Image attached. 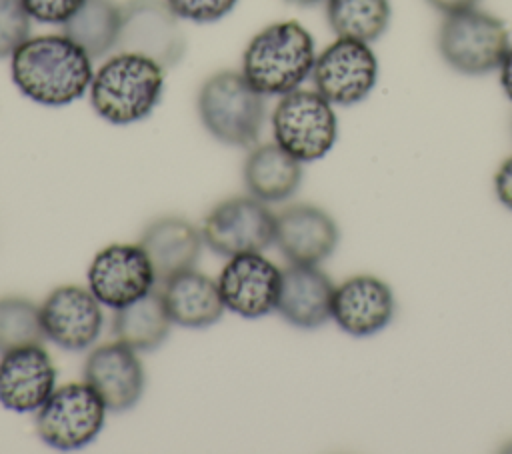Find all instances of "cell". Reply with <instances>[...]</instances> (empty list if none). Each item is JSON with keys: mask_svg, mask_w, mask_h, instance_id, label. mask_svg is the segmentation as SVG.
Returning a JSON list of instances; mask_svg holds the SVG:
<instances>
[{"mask_svg": "<svg viewBox=\"0 0 512 454\" xmlns=\"http://www.w3.org/2000/svg\"><path fill=\"white\" fill-rule=\"evenodd\" d=\"M10 76L22 96L42 106H66L82 98L92 82V58L68 36H30L10 56Z\"/></svg>", "mask_w": 512, "mask_h": 454, "instance_id": "cell-1", "label": "cell"}, {"mask_svg": "<svg viewBox=\"0 0 512 454\" xmlns=\"http://www.w3.org/2000/svg\"><path fill=\"white\" fill-rule=\"evenodd\" d=\"M164 68L140 54L114 52L94 70L88 96L92 110L116 126L148 118L164 92Z\"/></svg>", "mask_w": 512, "mask_h": 454, "instance_id": "cell-2", "label": "cell"}, {"mask_svg": "<svg viewBox=\"0 0 512 454\" xmlns=\"http://www.w3.org/2000/svg\"><path fill=\"white\" fill-rule=\"evenodd\" d=\"M316 46L296 20H282L256 32L242 54L244 78L264 96H284L312 74Z\"/></svg>", "mask_w": 512, "mask_h": 454, "instance_id": "cell-3", "label": "cell"}, {"mask_svg": "<svg viewBox=\"0 0 512 454\" xmlns=\"http://www.w3.org/2000/svg\"><path fill=\"white\" fill-rule=\"evenodd\" d=\"M196 108L206 132L226 146H254L266 122V96L236 70L208 76L198 90Z\"/></svg>", "mask_w": 512, "mask_h": 454, "instance_id": "cell-4", "label": "cell"}, {"mask_svg": "<svg viewBox=\"0 0 512 454\" xmlns=\"http://www.w3.org/2000/svg\"><path fill=\"white\" fill-rule=\"evenodd\" d=\"M508 48L506 24L478 8L446 14L438 28L440 56L450 68L466 76H482L496 70Z\"/></svg>", "mask_w": 512, "mask_h": 454, "instance_id": "cell-5", "label": "cell"}, {"mask_svg": "<svg viewBox=\"0 0 512 454\" xmlns=\"http://www.w3.org/2000/svg\"><path fill=\"white\" fill-rule=\"evenodd\" d=\"M274 142L300 162L324 158L338 138L332 104L316 90L296 88L280 96L272 112Z\"/></svg>", "mask_w": 512, "mask_h": 454, "instance_id": "cell-6", "label": "cell"}, {"mask_svg": "<svg viewBox=\"0 0 512 454\" xmlns=\"http://www.w3.org/2000/svg\"><path fill=\"white\" fill-rule=\"evenodd\" d=\"M106 412V404L88 382L62 384L36 410V432L54 450H80L102 432Z\"/></svg>", "mask_w": 512, "mask_h": 454, "instance_id": "cell-7", "label": "cell"}, {"mask_svg": "<svg viewBox=\"0 0 512 454\" xmlns=\"http://www.w3.org/2000/svg\"><path fill=\"white\" fill-rule=\"evenodd\" d=\"M114 52H132L174 68L186 54L180 18L166 0H126L120 4V34Z\"/></svg>", "mask_w": 512, "mask_h": 454, "instance_id": "cell-8", "label": "cell"}, {"mask_svg": "<svg viewBox=\"0 0 512 454\" xmlns=\"http://www.w3.org/2000/svg\"><path fill=\"white\" fill-rule=\"evenodd\" d=\"M276 214L254 196H234L216 204L202 222L204 244L220 256L262 252L274 242Z\"/></svg>", "mask_w": 512, "mask_h": 454, "instance_id": "cell-9", "label": "cell"}, {"mask_svg": "<svg viewBox=\"0 0 512 454\" xmlns=\"http://www.w3.org/2000/svg\"><path fill=\"white\" fill-rule=\"evenodd\" d=\"M314 90L330 104L352 106L364 100L378 80V60L368 42L336 38L320 54L312 68Z\"/></svg>", "mask_w": 512, "mask_h": 454, "instance_id": "cell-10", "label": "cell"}, {"mask_svg": "<svg viewBox=\"0 0 512 454\" xmlns=\"http://www.w3.org/2000/svg\"><path fill=\"white\" fill-rule=\"evenodd\" d=\"M86 278L90 292L112 310L146 296L158 284L152 262L140 242H116L98 250Z\"/></svg>", "mask_w": 512, "mask_h": 454, "instance_id": "cell-11", "label": "cell"}, {"mask_svg": "<svg viewBox=\"0 0 512 454\" xmlns=\"http://www.w3.org/2000/svg\"><path fill=\"white\" fill-rule=\"evenodd\" d=\"M216 282L230 312L256 320L276 310L282 270L262 252H244L228 258Z\"/></svg>", "mask_w": 512, "mask_h": 454, "instance_id": "cell-12", "label": "cell"}, {"mask_svg": "<svg viewBox=\"0 0 512 454\" xmlns=\"http://www.w3.org/2000/svg\"><path fill=\"white\" fill-rule=\"evenodd\" d=\"M40 316L46 338L68 352L90 348L104 328L100 300L90 288L76 284L54 288L44 298Z\"/></svg>", "mask_w": 512, "mask_h": 454, "instance_id": "cell-13", "label": "cell"}, {"mask_svg": "<svg viewBox=\"0 0 512 454\" xmlns=\"http://www.w3.org/2000/svg\"><path fill=\"white\" fill-rule=\"evenodd\" d=\"M84 382L94 388L110 412H128L140 402L146 376L138 352L114 340L90 350L84 362Z\"/></svg>", "mask_w": 512, "mask_h": 454, "instance_id": "cell-14", "label": "cell"}, {"mask_svg": "<svg viewBox=\"0 0 512 454\" xmlns=\"http://www.w3.org/2000/svg\"><path fill=\"white\" fill-rule=\"evenodd\" d=\"M56 376L42 344L10 350L0 358V404L16 414L36 412L54 392Z\"/></svg>", "mask_w": 512, "mask_h": 454, "instance_id": "cell-15", "label": "cell"}, {"mask_svg": "<svg viewBox=\"0 0 512 454\" xmlns=\"http://www.w3.org/2000/svg\"><path fill=\"white\" fill-rule=\"evenodd\" d=\"M334 218L314 204H292L276 214L274 242L290 264H320L338 246Z\"/></svg>", "mask_w": 512, "mask_h": 454, "instance_id": "cell-16", "label": "cell"}, {"mask_svg": "<svg viewBox=\"0 0 512 454\" xmlns=\"http://www.w3.org/2000/svg\"><path fill=\"white\" fill-rule=\"evenodd\" d=\"M396 304L390 286L372 276L358 274L334 288L332 320L350 336H372L384 330Z\"/></svg>", "mask_w": 512, "mask_h": 454, "instance_id": "cell-17", "label": "cell"}, {"mask_svg": "<svg viewBox=\"0 0 512 454\" xmlns=\"http://www.w3.org/2000/svg\"><path fill=\"white\" fill-rule=\"evenodd\" d=\"M334 284L318 264H290L282 270L276 312L288 324L314 330L332 318Z\"/></svg>", "mask_w": 512, "mask_h": 454, "instance_id": "cell-18", "label": "cell"}, {"mask_svg": "<svg viewBox=\"0 0 512 454\" xmlns=\"http://www.w3.org/2000/svg\"><path fill=\"white\" fill-rule=\"evenodd\" d=\"M140 246L152 262L158 284H162L184 270L196 268L204 238L202 230H198L190 220L164 216L144 228Z\"/></svg>", "mask_w": 512, "mask_h": 454, "instance_id": "cell-19", "label": "cell"}, {"mask_svg": "<svg viewBox=\"0 0 512 454\" xmlns=\"http://www.w3.org/2000/svg\"><path fill=\"white\" fill-rule=\"evenodd\" d=\"M160 292L172 324L184 328H208L216 324L226 310L218 282L196 268L164 280Z\"/></svg>", "mask_w": 512, "mask_h": 454, "instance_id": "cell-20", "label": "cell"}, {"mask_svg": "<svg viewBox=\"0 0 512 454\" xmlns=\"http://www.w3.org/2000/svg\"><path fill=\"white\" fill-rule=\"evenodd\" d=\"M242 176L250 196L266 204L284 202L300 188L302 162L276 142H266L250 150L244 160Z\"/></svg>", "mask_w": 512, "mask_h": 454, "instance_id": "cell-21", "label": "cell"}, {"mask_svg": "<svg viewBox=\"0 0 512 454\" xmlns=\"http://www.w3.org/2000/svg\"><path fill=\"white\" fill-rule=\"evenodd\" d=\"M170 316L160 288L114 310V338L136 352H152L164 344L170 334Z\"/></svg>", "mask_w": 512, "mask_h": 454, "instance_id": "cell-22", "label": "cell"}, {"mask_svg": "<svg viewBox=\"0 0 512 454\" xmlns=\"http://www.w3.org/2000/svg\"><path fill=\"white\" fill-rule=\"evenodd\" d=\"M62 34L76 42L92 60L110 56L120 34V4L114 0H84L62 24Z\"/></svg>", "mask_w": 512, "mask_h": 454, "instance_id": "cell-23", "label": "cell"}, {"mask_svg": "<svg viewBox=\"0 0 512 454\" xmlns=\"http://www.w3.org/2000/svg\"><path fill=\"white\" fill-rule=\"evenodd\" d=\"M326 20L338 38L378 40L390 24V0H324Z\"/></svg>", "mask_w": 512, "mask_h": 454, "instance_id": "cell-24", "label": "cell"}, {"mask_svg": "<svg viewBox=\"0 0 512 454\" xmlns=\"http://www.w3.org/2000/svg\"><path fill=\"white\" fill-rule=\"evenodd\" d=\"M46 340L40 306L28 298H0V356Z\"/></svg>", "mask_w": 512, "mask_h": 454, "instance_id": "cell-25", "label": "cell"}, {"mask_svg": "<svg viewBox=\"0 0 512 454\" xmlns=\"http://www.w3.org/2000/svg\"><path fill=\"white\" fill-rule=\"evenodd\" d=\"M32 18L22 0H0V60L10 58L30 38Z\"/></svg>", "mask_w": 512, "mask_h": 454, "instance_id": "cell-26", "label": "cell"}, {"mask_svg": "<svg viewBox=\"0 0 512 454\" xmlns=\"http://www.w3.org/2000/svg\"><path fill=\"white\" fill-rule=\"evenodd\" d=\"M238 0H166L180 20L210 24L228 16Z\"/></svg>", "mask_w": 512, "mask_h": 454, "instance_id": "cell-27", "label": "cell"}, {"mask_svg": "<svg viewBox=\"0 0 512 454\" xmlns=\"http://www.w3.org/2000/svg\"><path fill=\"white\" fill-rule=\"evenodd\" d=\"M30 18L42 24H64L84 0H22Z\"/></svg>", "mask_w": 512, "mask_h": 454, "instance_id": "cell-28", "label": "cell"}, {"mask_svg": "<svg viewBox=\"0 0 512 454\" xmlns=\"http://www.w3.org/2000/svg\"><path fill=\"white\" fill-rule=\"evenodd\" d=\"M494 190H496L498 200L508 210H512V156L500 164V168L494 176Z\"/></svg>", "mask_w": 512, "mask_h": 454, "instance_id": "cell-29", "label": "cell"}, {"mask_svg": "<svg viewBox=\"0 0 512 454\" xmlns=\"http://www.w3.org/2000/svg\"><path fill=\"white\" fill-rule=\"evenodd\" d=\"M434 10L446 14H454V12H462L468 8H476V4L480 0H426Z\"/></svg>", "mask_w": 512, "mask_h": 454, "instance_id": "cell-30", "label": "cell"}, {"mask_svg": "<svg viewBox=\"0 0 512 454\" xmlns=\"http://www.w3.org/2000/svg\"><path fill=\"white\" fill-rule=\"evenodd\" d=\"M498 72H500V86L508 96V100H512V48H508L502 64L498 66Z\"/></svg>", "mask_w": 512, "mask_h": 454, "instance_id": "cell-31", "label": "cell"}, {"mask_svg": "<svg viewBox=\"0 0 512 454\" xmlns=\"http://www.w3.org/2000/svg\"><path fill=\"white\" fill-rule=\"evenodd\" d=\"M286 2L296 4V6H314V4H318V2H322V0H286Z\"/></svg>", "mask_w": 512, "mask_h": 454, "instance_id": "cell-32", "label": "cell"}]
</instances>
